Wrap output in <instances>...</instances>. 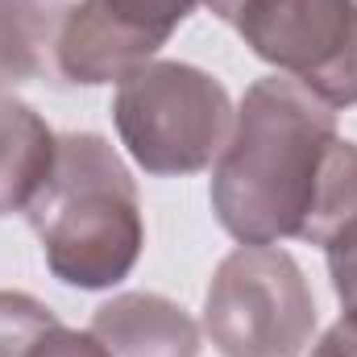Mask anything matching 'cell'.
<instances>
[{
    "label": "cell",
    "mask_w": 357,
    "mask_h": 357,
    "mask_svg": "<svg viewBox=\"0 0 357 357\" xmlns=\"http://www.w3.org/2000/svg\"><path fill=\"white\" fill-rule=\"evenodd\" d=\"M25 216L50 274L79 291H108L129 278L146 245L137 183L100 133L59 137L54 171Z\"/></svg>",
    "instance_id": "obj_2"
},
{
    "label": "cell",
    "mask_w": 357,
    "mask_h": 357,
    "mask_svg": "<svg viewBox=\"0 0 357 357\" xmlns=\"http://www.w3.org/2000/svg\"><path fill=\"white\" fill-rule=\"evenodd\" d=\"M204 0H79L54 29V63L71 84H121L171 42Z\"/></svg>",
    "instance_id": "obj_6"
},
{
    "label": "cell",
    "mask_w": 357,
    "mask_h": 357,
    "mask_svg": "<svg viewBox=\"0 0 357 357\" xmlns=\"http://www.w3.org/2000/svg\"><path fill=\"white\" fill-rule=\"evenodd\" d=\"M333 142L337 108L287 75L258 79L212 167V208L225 233L241 245L299 237Z\"/></svg>",
    "instance_id": "obj_1"
},
{
    "label": "cell",
    "mask_w": 357,
    "mask_h": 357,
    "mask_svg": "<svg viewBox=\"0 0 357 357\" xmlns=\"http://www.w3.org/2000/svg\"><path fill=\"white\" fill-rule=\"evenodd\" d=\"M204 333L220 357H303L316 337V295L278 245L233 250L208 287Z\"/></svg>",
    "instance_id": "obj_4"
},
{
    "label": "cell",
    "mask_w": 357,
    "mask_h": 357,
    "mask_svg": "<svg viewBox=\"0 0 357 357\" xmlns=\"http://www.w3.org/2000/svg\"><path fill=\"white\" fill-rule=\"evenodd\" d=\"M241 42L328 108L357 104V0H204Z\"/></svg>",
    "instance_id": "obj_5"
},
{
    "label": "cell",
    "mask_w": 357,
    "mask_h": 357,
    "mask_svg": "<svg viewBox=\"0 0 357 357\" xmlns=\"http://www.w3.org/2000/svg\"><path fill=\"white\" fill-rule=\"evenodd\" d=\"M54 17L38 0H0V91L33 79L54 50Z\"/></svg>",
    "instance_id": "obj_10"
},
{
    "label": "cell",
    "mask_w": 357,
    "mask_h": 357,
    "mask_svg": "<svg viewBox=\"0 0 357 357\" xmlns=\"http://www.w3.org/2000/svg\"><path fill=\"white\" fill-rule=\"evenodd\" d=\"M299 237L324 250L337 299L357 307V142H333Z\"/></svg>",
    "instance_id": "obj_7"
},
{
    "label": "cell",
    "mask_w": 357,
    "mask_h": 357,
    "mask_svg": "<svg viewBox=\"0 0 357 357\" xmlns=\"http://www.w3.org/2000/svg\"><path fill=\"white\" fill-rule=\"evenodd\" d=\"M33 357H108V349L91 337V333H75V328H67L63 320L38 341V349Z\"/></svg>",
    "instance_id": "obj_12"
},
{
    "label": "cell",
    "mask_w": 357,
    "mask_h": 357,
    "mask_svg": "<svg viewBox=\"0 0 357 357\" xmlns=\"http://www.w3.org/2000/svg\"><path fill=\"white\" fill-rule=\"evenodd\" d=\"M233 116L220 79L171 59L137 67L112 96L121 146L146 175H195L212 167L233 133Z\"/></svg>",
    "instance_id": "obj_3"
},
{
    "label": "cell",
    "mask_w": 357,
    "mask_h": 357,
    "mask_svg": "<svg viewBox=\"0 0 357 357\" xmlns=\"http://www.w3.org/2000/svg\"><path fill=\"white\" fill-rule=\"evenodd\" d=\"M312 357H357V307H345V316L316 341Z\"/></svg>",
    "instance_id": "obj_13"
},
{
    "label": "cell",
    "mask_w": 357,
    "mask_h": 357,
    "mask_svg": "<svg viewBox=\"0 0 357 357\" xmlns=\"http://www.w3.org/2000/svg\"><path fill=\"white\" fill-rule=\"evenodd\" d=\"M59 158V137L25 104L0 91V216L25 212L46 187Z\"/></svg>",
    "instance_id": "obj_9"
},
{
    "label": "cell",
    "mask_w": 357,
    "mask_h": 357,
    "mask_svg": "<svg viewBox=\"0 0 357 357\" xmlns=\"http://www.w3.org/2000/svg\"><path fill=\"white\" fill-rule=\"evenodd\" d=\"M59 324V316L25 295V291H0V357H33L38 341Z\"/></svg>",
    "instance_id": "obj_11"
},
{
    "label": "cell",
    "mask_w": 357,
    "mask_h": 357,
    "mask_svg": "<svg viewBox=\"0 0 357 357\" xmlns=\"http://www.w3.org/2000/svg\"><path fill=\"white\" fill-rule=\"evenodd\" d=\"M91 337L108 357H199V328L175 299L154 291H125L96 307Z\"/></svg>",
    "instance_id": "obj_8"
}]
</instances>
